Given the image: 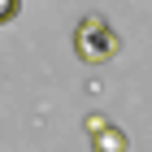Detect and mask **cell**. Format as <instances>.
<instances>
[{"instance_id": "3", "label": "cell", "mask_w": 152, "mask_h": 152, "mask_svg": "<svg viewBox=\"0 0 152 152\" xmlns=\"http://www.w3.org/2000/svg\"><path fill=\"white\" fill-rule=\"evenodd\" d=\"M18 4H22V0H0V22H9V18H18Z\"/></svg>"}, {"instance_id": "1", "label": "cell", "mask_w": 152, "mask_h": 152, "mask_svg": "<svg viewBox=\"0 0 152 152\" xmlns=\"http://www.w3.org/2000/svg\"><path fill=\"white\" fill-rule=\"evenodd\" d=\"M74 52L87 65H104V61H113L122 52V35L113 31V22L104 13H87L78 22V31H74Z\"/></svg>"}, {"instance_id": "2", "label": "cell", "mask_w": 152, "mask_h": 152, "mask_svg": "<svg viewBox=\"0 0 152 152\" xmlns=\"http://www.w3.org/2000/svg\"><path fill=\"white\" fill-rule=\"evenodd\" d=\"M91 148H96V152H126V135H122V126L109 122L104 130H96V135H91Z\"/></svg>"}, {"instance_id": "4", "label": "cell", "mask_w": 152, "mask_h": 152, "mask_svg": "<svg viewBox=\"0 0 152 152\" xmlns=\"http://www.w3.org/2000/svg\"><path fill=\"white\" fill-rule=\"evenodd\" d=\"M104 126H109V122H104L100 113H91V117H87V130H91V135H96V130H104Z\"/></svg>"}]
</instances>
